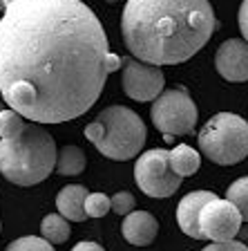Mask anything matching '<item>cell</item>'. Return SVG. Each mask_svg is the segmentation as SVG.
Listing matches in <instances>:
<instances>
[{"mask_svg": "<svg viewBox=\"0 0 248 251\" xmlns=\"http://www.w3.org/2000/svg\"><path fill=\"white\" fill-rule=\"evenodd\" d=\"M242 213L235 209V204L228 200H212L206 204L199 215V226H202L203 238L212 242H230L235 235L242 231Z\"/></svg>", "mask_w": 248, "mask_h": 251, "instance_id": "obj_8", "label": "cell"}, {"mask_svg": "<svg viewBox=\"0 0 248 251\" xmlns=\"http://www.w3.org/2000/svg\"><path fill=\"white\" fill-rule=\"evenodd\" d=\"M5 2V9H7V5H11V2H16V0H2Z\"/></svg>", "mask_w": 248, "mask_h": 251, "instance_id": "obj_26", "label": "cell"}, {"mask_svg": "<svg viewBox=\"0 0 248 251\" xmlns=\"http://www.w3.org/2000/svg\"><path fill=\"white\" fill-rule=\"evenodd\" d=\"M121 231H123V238L130 245L148 247L157 238L159 225H157L155 215L148 213V211H132L130 215H125Z\"/></svg>", "mask_w": 248, "mask_h": 251, "instance_id": "obj_12", "label": "cell"}, {"mask_svg": "<svg viewBox=\"0 0 248 251\" xmlns=\"http://www.w3.org/2000/svg\"><path fill=\"white\" fill-rule=\"evenodd\" d=\"M215 68L226 81H248V43L244 38H228L217 47Z\"/></svg>", "mask_w": 248, "mask_h": 251, "instance_id": "obj_10", "label": "cell"}, {"mask_svg": "<svg viewBox=\"0 0 248 251\" xmlns=\"http://www.w3.org/2000/svg\"><path fill=\"white\" fill-rule=\"evenodd\" d=\"M110 43L81 0H16L0 18V97L31 124L85 115L108 81Z\"/></svg>", "mask_w": 248, "mask_h": 251, "instance_id": "obj_1", "label": "cell"}, {"mask_svg": "<svg viewBox=\"0 0 248 251\" xmlns=\"http://www.w3.org/2000/svg\"><path fill=\"white\" fill-rule=\"evenodd\" d=\"M135 179L148 198H170L183 182L170 168V151L163 148H152L136 159Z\"/></svg>", "mask_w": 248, "mask_h": 251, "instance_id": "obj_7", "label": "cell"}, {"mask_svg": "<svg viewBox=\"0 0 248 251\" xmlns=\"http://www.w3.org/2000/svg\"><path fill=\"white\" fill-rule=\"evenodd\" d=\"M199 166H202L199 152L192 151V148L186 146V144H179V146H175L170 151V168L179 175V177H188V175L197 173Z\"/></svg>", "mask_w": 248, "mask_h": 251, "instance_id": "obj_14", "label": "cell"}, {"mask_svg": "<svg viewBox=\"0 0 248 251\" xmlns=\"http://www.w3.org/2000/svg\"><path fill=\"white\" fill-rule=\"evenodd\" d=\"M112 209V200L103 193H90L85 198V213L88 218H103Z\"/></svg>", "mask_w": 248, "mask_h": 251, "instance_id": "obj_20", "label": "cell"}, {"mask_svg": "<svg viewBox=\"0 0 248 251\" xmlns=\"http://www.w3.org/2000/svg\"><path fill=\"white\" fill-rule=\"evenodd\" d=\"M199 148L219 166L239 164L248 155V124L235 112H217L199 132Z\"/></svg>", "mask_w": 248, "mask_h": 251, "instance_id": "obj_5", "label": "cell"}, {"mask_svg": "<svg viewBox=\"0 0 248 251\" xmlns=\"http://www.w3.org/2000/svg\"><path fill=\"white\" fill-rule=\"evenodd\" d=\"M88 191L81 184H68L65 188H61L56 195V209L58 213L65 220H72V222H83L88 218L85 213V198H88Z\"/></svg>", "mask_w": 248, "mask_h": 251, "instance_id": "obj_13", "label": "cell"}, {"mask_svg": "<svg viewBox=\"0 0 248 251\" xmlns=\"http://www.w3.org/2000/svg\"><path fill=\"white\" fill-rule=\"evenodd\" d=\"M212 200H217V195L212 191H192L179 202L177 206V222H179L181 231L195 240H203L202 226H199V215H202L203 206L210 204Z\"/></svg>", "mask_w": 248, "mask_h": 251, "instance_id": "obj_11", "label": "cell"}, {"mask_svg": "<svg viewBox=\"0 0 248 251\" xmlns=\"http://www.w3.org/2000/svg\"><path fill=\"white\" fill-rule=\"evenodd\" d=\"M88 157L78 146H63L58 151V159H56V171L61 175H78L85 171Z\"/></svg>", "mask_w": 248, "mask_h": 251, "instance_id": "obj_16", "label": "cell"}, {"mask_svg": "<svg viewBox=\"0 0 248 251\" xmlns=\"http://www.w3.org/2000/svg\"><path fill=\"white\" fill-rule=\"evenodd\" d=\"M150 119L155 128L163 135L170 137H181L192 132L199 112L183 85H177L175 90H165L159 99L152 101L150 108Z\"/></svg>", "mask_w": 248, "mask_h": 251, "instance_id": "obj_6", "label": "cell"}, {"mask_svg": "<svg viewBox=\"0 0 248 251\" xmlns=\"http://www.w3.org/2000/svg\"><path fill=\"white\" fill-rule=\"evenodd\" d=\"M56 141L41 124H27L21 137L0 139V173L16 186H34L56 168Z\"/></svg>", "mask_w": 248, "mask_h": 251, "instance_id": "obj_3", "label": "cell"}, {"mask_svg": "<svg viewBox=\"0 0 248 251\" xmlns=\"http://www.w3.org/2000/svg\"><path fill=\"white\" fill-rule=\"evenodd\" d=\"M108 2H110V5H114V2H119V0H108Z\"/></svg>", "mask_w": 248, "mask_h": 251, "instance_id": "obj_28", "label": "cell"}, {"mask_svg": "<svg viewBox=\"0 0 248 251\" xmlns=\"http://www.w3.org/2000/svg\"><path fill=\"white\" fill-rule=\"evenodd\" d=\"M72 251H105L103 247L98 245V242H90V240H85V242H78V245H74V249Z\"/></svg>", "mask_w": 248, "mask_h": 251, "instance_id": "obj_25", "label": "cell"}, {"mask_svg": "<svg viewBox=\"0 0 248 251\" xmlns=\"http://www.w3.org/2000/svg\"><path fill=\"white\" fill-rule=\"evenodd\" d=\"M135 195L128 193V191H121V193L112 195V211L119 215H130L135 211Z\"/></svg>", "mask_w": 248, "mask_h": 251, "instance_id": "obj_21", "label": "cell"}, {"mask_svg": "<svg viewBox=\"0 0 248 251\" xmlns=\"http://www.w3.org/2000/svg\"><path fill=\"white\" fill-rule=\"evenodd\" d=\"M121 56H116V54H112L110 52L108 54V61H105V68H108V74H112V72H116V70H121Z\"/></svg>", "mask_w": 248, "mask_h": 251, "instance_id": "obj_24", "label": "cell"}, {"mask_svg": "<svg viewBox=\"0 0 248 251\" xmlns=\"http://www.w3.org/2000/svg\"><path fill=\"white\" fill-rule=\"evenodd\" d=\"M165 76L157 65H148L136 58L123 61V90L135 101H155L163 94Z\"/></svg>", "mask_w": 248, "mask_h": 251, "instance_id": "obj_9", "label": "cell"}, {"mask_svg": "<svg viewBox=\"0 0 248 251\" xmlns=\"http://www.w3.org/2000/svg\"><path fill=\"white\" fill-rule=\"evenodd\" d=\"M5 251H56L45 238H36V235H23L11 245H7Z\"/></svg>", "mask_w": 248, "mask_h": 251, "instance_id": "obj_19", "label": "cell"}, {"mask_svg": "<svg viewBox=\"0 0 248 251\" xmlns=\"http://www.w3.org/2000/svg\"><path fill=\"white\" fill-rule=\"evenodd\" d=\"M25 117L18 115L16 110H0V139H16L21 137V132L25 130Z\"/></svg>", "mask_w": 248, "mask_h": 251, "instance_id": "obj_17", "label": "cell"}, {"mask_svg": "<svg viewBox=\"0 0 248 251\" xmlns=\"http://www.w3.org/2000/svg\"><path fill=\"white\" fill-rule=\"evenodd\" d=\"M202 251H248V247L244 245V242L230 240V242H210V245Z\"/></svg>", "mask_w": 248, "mask_h": 251, "instance_id": "obj_22", "label": "cell"}, {"mask_svg": "<svg viewBox=\"0 0 248 251\" xmlns=\"http://www.w3.org/2000/svg\"><path fill=\"white\" fill-rule=\"evenodd\" d=\"M0 9H2V11H5V2H2V0H0Z\"/></svg>", "mask_w": 248, "mask_h": 251, "instance_id": "obj_27", "label": "cell"}, {"mask_svg": "<svg viewBox=\"0 0 248 251\" xmlns=\"http://www.w3.org/2000/svg\"><path fill=\"white\" fill-rule=\"evenodd\" d=\"M68 222L69 220H65L61 213L45 215L41 222V235L49 242V245H61V242H65L69 238V233H72Z\"/></svg>", "mask_w": 248, "mask_h": 251, "instance_id": "obj_15", "label": "cell"}, {"mask_svg": "<svg viewBox=\"0 0 248 251\" xmlns=\"http://www.w3.org/2000/svg\"><path fill=\"white\" fill-rule=\"evenodd\" d=\"M226 200L235 204V209L242 213L244 220H248V177L235 179L226 191Z\"/></svg>", "mask_w": 248, "mask_h": 251, "instance_id": "obj_18", "label": "cell"}, {"mask_svg": "<svg viewBox=\"0 0 248 251\" xmlns=\"http://www.w3.org/2000/svg\"><path fill=\"white\" fill-rule=\"evenodd\" d=\"M210 0H128L121 34L136 61L177 65L192 58L215 34Z\"/></svg>", "mask_w": 248, "mask_h": 251, "instance_id": "obj_2", "label": "cell"}, {"mask_svg": "<svg viewBox=\"0 0 248 251\" xmlns=\"http://www.w3.org/2000/svg\"><path fill=\"white\" fill-rule=\"evenodd\" d=\"M237 18H239V29H242V36H244V41L248 43V0H244L242 5H239Z\"/></svg>", "mask_w": 248, "mask_h": 251, "instance_id": "obj_23", "label": "cell"}, {"mask_svg": "<svg viewBox=\"0 0 248 251\" xmlns=\"http://www.w3.org/2000/svg\"><path fill=\"white\" fill-rule=\"evenodd\" d=\"M85 137L110 159L125 162L139 155L148 130L141 117L125 105H110L85 126Z\"/></svg>", "mask_w": 248, "mask_h": 251, "instance_id": "obj_4", "label": "cell"}]
</instances>
